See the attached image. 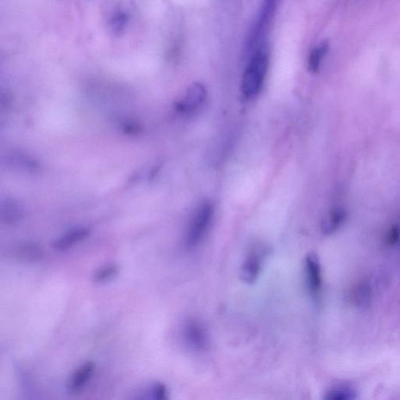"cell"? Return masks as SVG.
<instances>
[{"mask_svg":"<svg viewBox=\"0 0 400 400\" xmlns=\"http://www.w3.org/2000/svg\"><path fill=\"white\" fill-rule=\"evenodd\" d=\"M275 10L274 2H267L263 6L250 36L249 48L252 52L264 46H263V41L272 22Z\"/></svg>","mask_w":400,"mask_h":400,"instance_id":"cell-4","label":"cell"},{"mask_svg":"<svg viewBox=\"0 0 400 400\" xmlns=\"http://www.w3.org/2000/svg\"><path fill=\"white\" fill-rule=\"evenodd\" d=\"M214 212V205L210 200L202 201L195 207L184 237V244L188 249H194L201 243L211 227Z\"/></svg>","mask_w":400,"mask_h":400,"instance_id":"cell-2","label":"cell"},{"mask_svg":"<svg viewBox=\"0 0 400 400\" xmlns=\"http://www.w3.org/2000/svg\"><path fill=\"white\" fill-rule=\"evenodd\" d=\"M119 273V268L116 266H109L98 270L94 277V281L97 284L100 283L106 282L112 279Z\"/></svg>","mask_w":400,"mask_h":400,"instance_id":"cell-17","label":"cell"},{"mask_svg":"<svg viewBox=\"0 0 400 400\" xmlns=\"http://www.w3.org/2000/svg\"><path fill=\"white\" fill-rule=\"evenodd\" d=\"M268 67V53L266 46L256 49L244 72L242 91L246 98L259 94L266 79Z\"/></svg>","mask_w":400,"mask_h":400,"instance_id":"cell-1","label":"cell"},{"mask_svg":"<svg viewBox=\"0 0 400 400\" xmlns=\"http://www.w3.org/2000/svg\"><path fill=\"white\" fill-rule=\"evenodd\" d=\"M352 302L358 306H365L370 303L372 298V290L370 286L361 283L356 286L350 294Z\"/></svg>","mask_w":400,"mask_h":400,"instance_id":"cell-14","label":"cell"},{"mask_svg":"<svg viewBox=\"0 0 400 400\" xmlns=\"http://www.w3.org/2000/svg\"><path fill=\"white\" fill-rule=\"evenodd\" d=\"M23 208L16 200L6 198L0 204V221L4 225H15L23 218Z\"/></svg>","mask_w":400,"mask_h":400,"instance_id":"cell-9","label":"cell"},{"mask_svg":"<svg viewBox=\"0 0 400 400\" xmlns=\"http://www.w3.org/2000/svg\"><path fill=\"white\" fill-rule=\"evenodd\" d=\"M268 254L266 245L256 243L246 254L240 277L246 284H253L259 277Z\"/></svg>","mask_w":400,"mask_h":400,"instance_id":"cell-3","label":"cell"},{"mask_svg":"<svg viewBox=\"0 0 400 400\" xmlns=\"http://www.w3.org/2000/svg\"><path fill=\"white\" fill-rule=\"evenodd\" d=\"M183 337L187 346L195 351L204 350L207 347L208 337L206 330L200 322L193 320L184 325Z\"/></svg>","mask_w":400,"mask_h":400,"instance_id":"cell-6","label":"cell"},{"mask_svg":"<svg viewBox=\"0 0 400 400\" xmlns=\"http://www.w3.org/2000/svg\"><path fill=\"white\" fill-rule=\"evenodd\" d=\"M15 256L18 261L24 263H36L40 261L44 252L41 246L34 243H24L17 245Z\"/></svg>","mask_w":400,"mask_h":400,"instance_id":"cell-11","label":"cell"},{"mask_svg":"<svg viewBox=\"0 0 400 400\" xmlns=\"http://www.w3.org/2000/svg\"><path fill=\"white\" fill-rule=\"evenodd\" d=\"M399 237V231L397 227H393V229L389 232V235L387 237V243L389 245L395 244Z\"/></svg>","mask_w":400,"mask_h":400,"instance_id":"cell-18","label":"cell"},{"mask_svg":"<svg viewBox=\"0 0 400 400\" xmlns=\"http://www.w3.org/2000/svg\"><path fill=\"white\" fill-rule=\"evenodd\" d=\"M95 371L96 365L94 362L88 361L80 365L71 375L69 383H67V390L71 394H77L81 392L94 376Z\"/></svg>","mask_w":400,"mask_h":400,"instance_id":"cell-8","label":"cell"},{"mask_svg":"<svg viewBox=\"0 0 400 400\" xmlns=\"http://www.w3.org/2000/svg\"><path fill=\"white\" fill-rule=\"evenodd\" d=\"M305 272L307 288L311 297L318 299L322 289V274L321 264L315 254H310L306 257Z\"/></svg>","mask_w":400,"mask_h":400,"instance_id":"cell-5","label":"cell"},{"mask_svg":"<svg viewBox=\"0 0 400 400\" xmlns=\"http://www.w3.org/2000/svg\"><path fill=\"white\" fill-rule=\"evenodd\" d=\"M90 231L85 227L72 230L53 243V248L64 252L73 247V245L83 241L89 236Z\"/></svg>","mask_w":400,"mask_h":400,"instance_id":"cell-10","label":"cell"},{"mask_svg":"<svg viewBox=\"0 0 400 400\" xmlns=\"http://www.w3.org/2000/svg\"><path fill=\"white\" fill-rule=\"evenodd\" d=\"M132 400H168L167 387L159 383H152L145 387Z\"/></svg>","mask_w":400,"mask_h":400,"instance_id":"cell-12","label":"cell"},{"mask_svg":"<svg viewBox=\"0 0 400 400\" xmlns=\"http://www.w3.org/2000/svg\"><path fill=\"white\" fill-rule=\"evenodd\" d=\"M328 49L329 46L327 43H322V44L313 49L308 60L309 69L311 71L316 73L319 70L322 60L326 53H327Z\"/></svg>","mask_w":400,"mask_h":400,"instance_id":"cell-16","label":"cell"},{"mask_svg":"<svg viewBox=\"0 0 400 400\" xmlns=\"http://www.w3.org/2000/svg\"><path fill=\"white\" fill-rule=\"evenodd\" d=\"M347 218V212L342 208L332 210L326 217L322 223V230L325 235H331L340 229Z\"/></svg>","mask_w":400,"mask_h":400,"instance_id":"cell-13","label":"cell"},{"mask_svg":"<svg viewBox=\"0 0 400 400\" xmlns=\"http://www.w3.org/2000/svg\"><path fill=\"white\" fill-rule=\"evenodd\" d=\"M356 393L350 387L332 388L325 393L323 400H356Z\"/></svg>","mask_w":400,"mask_h":400,"instance_id":"cell-15","label":"cell"},{"mask_svg":"<svg viewBox=\"0 0 400 400\" xmlns=\"http://www.w3.org/2000/svg\"><path fill=\"white\" fill-rule=\"evenodd\" d=\"M207 91L205 86L195 83L191 86L180 102H178L176 108L178 112L190 113L201 107L206 100Z\"/></svg>","mask_w":400,"mask_h":400,"instance_id":"cell-7","label":"cell"}]
</instances>
